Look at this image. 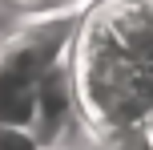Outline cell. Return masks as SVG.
<instances>
[{
  "label": "cell",
  "instance_id": "cell-1",
  "mask_svg": "<svg viewBox=\"0 0 153 150\" xmlns=\"http://www.w3.org/2000/svg\"><path fill=\"white\" fill-rule=\"evenodd\" d=\"M69 65L85 126L101 138L153 130V0H97Z\"/></svg>",
  "mask_w": 153,
  "mask_h": 150
},
{
  "label": "cell",
  "instance_id": "cell-2",
  "mask_svg": "<svg viewBox=\"0 0 153 150\" xmlns=\"http://www.w3.org/2000/svg\"><path fill=\"white\" fill-rule=\"evenodd\" d=\"M81 126V106H76V85H73V65H56L36 81V114H32V134L45 150L65 146V138Z\"/></svg>",
  "mask_w": 153,
  "mask_h": 150
},
{
  "label": "cell",
  "instance_id": "cell-3",
  "mask_svg": "<svg viewBox=\"0 0 153 150\" xmlns=\"http://www.w3.org/2000/svg\"><path fill=\"white\" fill-rule=\"evenodd\" d=\"M0 150H45L28 126H0Z\"/></svg>",
  "mask_w": 153,
  "mask_h": 150
},
{
  "label": "cell",
  "instance_id": "cell-4",
  "mask_svg": "<svg viewBox=\"0 0 153 150\" xmlns=\"http://www.w3.org/2000/svg\"><path fill=\"white\" fill-rule=\"evenodd\" d=\"M16 4H53V0H16Z\"/></svg>",
  "mask_w": 153,
  "mask_h": 150
},
{
  "label": "cell",
  "instance_id": "cell-5",
  "mask_svg": "<svg viewBox=\"0 0 153 150\" xmlns=\"http://www.w3.org/2000/svg\"><path fill=\"white\" fill-rule=\"evenodd\" d=\"M149 142H153V130H149Z\"/></svg>",
  "mask_w": 153,
  "mask_h": 150
},
{
  "label": "cell",
  "instance_id": "cell-6",
  "mask_svg": "<svg viewBox=\"0 0 153 150\" xmlns=\"http://www.w3.org/2000/svg\"><path fill=\"white\" fill-rule=\"evenodd\" d=\"M53 150H65V146H53Z\"/></svg>",
  "mask_w": 153,
  "mask_h": 150
}]
</instances>
